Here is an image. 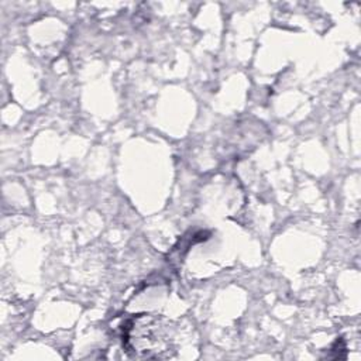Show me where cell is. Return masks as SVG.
<instances>
[{
    "mask_svg": "<svg viewBox=\"0 0 361 361\" xmlns=\"http://www.w3.org/2000/svg\"><path fill=\"white\" fill-rule=\"evenodd\" d=\"M124 345L135 357H161L164 351V337L159 333L157 317L140 314L131 319L124 327Z\"/></svg>",
    "mask_w": 361,
    "mask_h": 361,
    "instance_id": "cell-1",
    "label": "cell"
}]
</instances>
